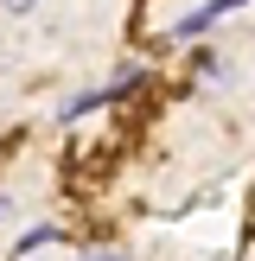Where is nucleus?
<instances>
[{"label": "nucleus", "instance_id": "obj_5", "mask_svg": "<svg viewBox=\"0 0 255 261\" xmlns=\"http://www.w3.org/2000/svg\"><path fill=\"white\" fill-rule=\"evenodd\" d=\"M38 7V0H7V13H32Z\"/></svg>", "mask_w": 255, "mask_h": 261}, {"label": "nucleus", "instance_id": "obj_4", "mask_svg": "<svg viewBox=\"0 0 255 261\" xmlns=\"http://www.w3.org/2000/svg\"><path fill=\"white\" fill-rule=\"evenodd\" d=\"M76 261H128V249H89V255H76Z\"/></svg>", "mask_w": 255, "mask_h": 261}, {"label": "nucleus", "instance_id": "obj_6", "mask_svg": "<svg viewBox=\"0 0 255 261\" xmlns=\"http://www.w3.org/2000/svg\"><path fill=\"white\" fill-rule=\"evenodd\" d=\"M7 217H13V198H0V223H7Z\"/></svg>", "mask_w": 255, "mask_h": 261}, {"label": "nucleus", "instance_id": "obj_1", "mask_svg": "<svg viewBox=\"0 0 255 261\" xmlns=\"http://www.w3.org/2000/svg\"><path fill=\"white\" fill-rule=\"evenodd\" d=\"M217 19H223V0H204V7H191L185 19H172V25H166V38H172V45H198V38L211 32Z\"/></svg>", "mask_w": 255, "mask_h": 261}, {"label": "nucleus", "instance_id": "obj_3", "mask_svg": "<svg viewBox=\"0 0 255 261\" xmlns=\"http://www.w3.org/2000/svg\"><path fill=\"white\" fill-rule=\"evenodd\" d=\"M51 242H58V223H38V229H26V236L13 242V255L26 261V255H38V249H51Z\"/></svg>", "mask_w": 255, "mask_h": 261}, {"label": "nucleus", "instance_id": "obj_7", "mask_svg": "<svg viewBox=\"0 0 255 261\" xmlns=\"http://www.w3.org/2000/svg\"><path fill=\"white\" fill-rule=\"evenodd\" d=\"M236 7H249V0H223V13H236Z\"/></svg>", "mask_w": 255, "mask_h": 261}, {"label": "nucleus", "instance_id": "obj_2", "mask_svg": "<svg viewBox=\"0 0 255 261\" xmlns=\"http://www.w3.org/2000/svg\"><path fill=\"white\" fill-rule=\"evenodd\" d=\"M96 109H109V83H102V89H83V96H70V102L58 109V121H64V127H76L83 115H96Z\"/></svg>", "mask_w": 255, "mask_h": 261}]
</instances>
